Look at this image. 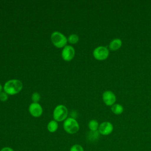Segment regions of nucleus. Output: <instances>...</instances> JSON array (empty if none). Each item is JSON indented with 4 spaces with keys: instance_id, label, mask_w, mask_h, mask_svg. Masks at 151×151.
Wrapping results in <instances>:
<instances>
[{
    "instance_id": "423d86ee",
    "label": "nucleus",
    "mask_w": 151,
    "mask_h": 151,
    "mask_svg": "<svg viewBox=\"0 0 151 151\" xmlns=\"http://www.w3.org/2000/svg\"><path fill=\"white\" fill-rule=\"evenodd\" d=\"M75 55V50L71 45H65L61 52L63 59L65 61H70L73 59Z\"/></svg>"
},
{
    "instance_id": "2eb2a0df",
    "label": "nucleus",
    "mask_w": 151,
    "mask_h": 151,
    "mask_svg": "<svg viewBox=\"0 0 151 151\" xmlns=\"http://www.w3.org/2000/svg\"><path fill=\"white\" fill-rule=\"evenodd\" d=\"M78 40H79L78 36L76 34H73L70 35L68 37V39H67V41H68L69 43H70L71 44H75L78 41Z\"/></svg>"
},
{
    "instance_id": "ddd939ff",
    "label": "nucleus",
    "mask_w": 151,
    "mask_h": 151,
    "mask_svg": "<svg viewBox=\"0 0 151 151\" xmlns=\"http://www.w3.org/2000/svg\"><path fill=\"white\" fill-rule=\"evenodd\" d=\"M111 110L115 114H120L123 111V107L119 104H115L111 106Z\"/></svg>"
},
{
    "instance_id": "f03ea898",
    "label": "nucleus",
    "mask_w": 151,
    "mask_h": 151,
    "mask_svg": "<svg viewBox=\"0 0 151 151\" xmlns=\"http://www.w3.org/2000/svg\"><path fill=\"white\" fill-rule=\"evenodd\" d=\"M63 128L67 133L74 134L78 131L80 126L78 122L75 119L68 117L64 120Z\"/></svg>"
},
{
    "instance_id": "f257e3e1",
    "label": "nucleus",
    "mask_w": 151,
    "mask_h": 151,
    "mask_svg": "<svg viewBox=\"0 0 151 151\" xmlns=\"http://www.w3.org/2000/svg\"><path fill=\"white\" fill-rule=\"evenodd\" d=\"M22 86V83L20 80L12 79L5 83L4 86V92L8 95H15L21 91Z\"/></svg>"
},
{
    "instance_id": "7ed1b4c3",
    "label": "nucleus",
    "mask_w": 151,
    "mask_h": 151,
    "mask_svg": "<svg viewBox=\"0 0 151 151\" xmlns=\"http://www.w3.org/2000/svg\"><path fill=\"white\" fill-rule=\"evenodd\" d=\"M51 40L53 45L57 48L64 47L68 41L66 37L58 31H54L51 34Z\"/></svg>"
},
{
    "instance_id": "f3484780",
    "label": "nucleus",
    "mask_w": 151,
    "mask_h": 151,
    "mask_svg": "<svg viewBox=\"0 0 151 151\" xmlns=\"http://www.w3.org/2000/svg\"><path fill=\"white\" fill-rule=\"evenodd\" d=\"M70 151H84V149L81 145L78 144H75L71 147Z\"/></svg>"
},
{
    "instance_id": "6ab92c4d",
    "label": "nucleus",
    "mask_w": 151,
    "mask_h": 151,
    "mask_svg": "<svg viewBox=\"0 0 151 151\" xmlns=\"http://www.w3.org/2000/svg\"><path fill=\"white\" fill-rule=\"evenodd\" d=\"M0 151H14V149L10 147H4L1 149Z\"/></svg>"
},
{
    "instance_id": "9d476101",
    "label": "nucleus",
    "mask_w": 151,
    "mask_h": 151,
    "mask_svg": "<svg viewBox=\"0 0 151 151\" xmlns=\"http://www.w3.org/2000/svg\"><path fill=\"white\" fill-rule=\"evenodd\" d=\"M122 45V41L119 38L113 40L109 44V48L111 51H116L119 49Z\"/></svg>"
},
{
    "instance_id": "9b49d317",
    "label": "nucleus",
    "mask_w": 151,
    "mask_h": 151,
    "mask_svg": "<svg viewBox=\"0 0 151 151\" xmlns=\"http://www.w3.org/2000/svg\"><path fill=\"white\" fill-rule=\"evenodd\" d=\"M99 137H100V133L99 132L98 130H96V131L90 130L88 133V134L87 136L88 140L91 142H94L98 140Z\"/></svg>"
},
{
    "instance_id": "f8f14e48",
    "label": "nucleus",
    "mask_w": 151,
    "mask_h": 151,
    "mask_svg": "<svg viewBox=\"0 0 151 151\" xmlns=\"http://www.w3.org/2000/svg\"><path fill=\"white\" fill-rule=\"evenodd\" d=\"M58 127V124L57 121L51 120L47 124V129L51 133H54L57 131Z\"/></svg>"
},
{
    "instance_id": "0eeeda50",
    "label": "nucleus",
    "mask_w": 151,
    "mask_h": 151,
    "mask_svg": "<svg viewBox=\"0 0 151 151\" xmlns=\"http://www.w3.org/2000/svg\"><path fill=\"white\" fill-rule=\"evenodd\" d=\"M113 130V124L109 122H104L101 123L99 127L98 131L100 134L102 135H109L110 134Z\"/></svg>"
},
{
    "instance_id": "1a4fd4ad",
    "label": "nucleus",
    "mask_w": 151,
    "mask_h": 151,
    "mask_svg": "<svg viewBox=\"0 0 151 151\" xmlns=\"http://www.w3.org/2000/svg\"><path fill=\"white\" fill-rule=\"evenodd\" d=\"M102 99L107 106H113L116 101V96L111 91H106L103 93Z\"/></svg>"
},
{
    "instance_id": "dca6fc26",
    "label": "nucleus",
    "mask_w": 151,
    "mask_h": 151,
    "mask_svg": "<svg viewBox=\"0 0 151 151\" xmlns=\"http://www.w3.org/2000/svg\"><path fill=\"white\" fill-rule=\"evenodd\" d=\"M40 94L37 92H34L31 96V99L33 103H38L40 100Z\"/></svg>"
},
{
    "instance_id": "6e6552de",
    "label": "nucleus",
    "mask_w": 151,
    "mask_h": 151,
    "mask_svg": "<svg viewBox=\"0 0 151 151\" xmlns=\"http://www.w3.org/2000/svg\"><path fill=\"white\" fill-rule=\"evenodd\" d=\"M29 112L34 117H38L42 114V108L38 103H32L28 108Z\"/></svg>"
},
{
    "instance_id": "20e7f679",
    "label": "nucleus",
    "mask_w": 151,
    "mask_h": 151,
    "mask_svg": "<svg viewBox=\"0 0 151 151\" xmlns=\"http://www.w3.org/2000/svg\"><path fill=\"white\" fill-rule=\"evenodd\" d=\"M68 116V110L67 107L62 104L58 105L53 111V118L57 122L65 120Z\"/></svg>"
},
{
    "instance_id": "39448f33",
    "label": "nucleus",
    "mask_w": 151,
    "mask_h": 151,
    "mask_svg": "<svg viewBox=\"0 0 151 151\" xmlns=\"http://www.w3.org/2000/svg\"><path fill=\"white\" fill-rule=\"evenodd\" d=\"M93 56L97 60H106L109 55V51L107 47L104 46H99L93 51Z\"/></svg>"
},
{
    "instance_id": "4468645a",
    "label": "nucleus",
    "mask_w": 151,
    "mask_h": 151,
    "mask_svg": "<svg viewBox=\"0 0 151 151\" xmlns=\"http://www.w3.org/2000/svg\"><path fill=\"white\" fill-rule=\"evenodd\" d=\"M88 126L91 131H96L99 129V124L97 120H91L88 122Z\"/></svg>"
},
{
    "instance_id": "a211bd4d",
    "label": "nucleus",
    "mask_w": 151,
    "mask_h": 151,
    "mask_svg": "<svg viewBox=\"0 0 151 151\" xmlns=\"http://www.w3.org/2000/svg\"><path fill=\"white\" fill-rule=\"evenodd\" d=\"M8 100V94L5 92L0 93V100L2 101H5Z\"/></svg>"
},
{
    "instance_id": "aec40b11",
    "label": "nucleus",
    "mask_w": 151,
    "mask_h": 151,
    "mask_svg": "<svg viewBox=\"0 0 151 151\" xmlns=\"http://www.w3.org/2000/svg\"><path fill=\"white\" fill-rule=\"evenodd\" d=\"M2 85L0 84V93L2 92Z\"/></svg>"
}]
</instances>
